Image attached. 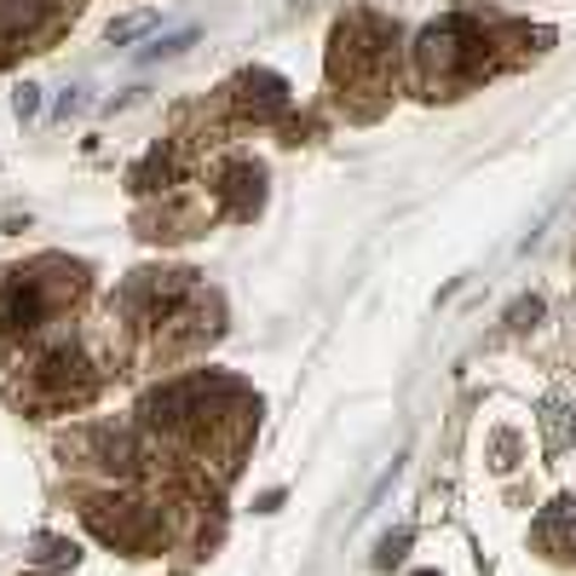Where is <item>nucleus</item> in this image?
Wrapping results in <instances>:
<instances>
[{"label":"nucleus","instance_id":"nucleus-1","mask_svg":"<svg viewBox=\"0 0 576 576\" xmlns=\"http://www.w3.org/2000/svg\"><path fill=\"white\" fill-rule=\"evenodd\" d=\"M398 69V24H386L375 12H351L334 24L329 41V81L346 92H386Z\"/></svg>","mask_w":576,"mask_h":576},{"label":"nucleus","instance_id":"nucleus-2","mask_svg":"<svg viewBox=\"0 0 576 576\" xmlns=\"http://www.w3.org/2000/svg\"><path fill=\"white\" fill-rule=\"evenodd\" d=\"M415 69L433 92H456L490 69V35L473 17H438L415 41Z\"/></svg>","mask_w":576,"mask_h":576},{"label":"nucleus","instance_id":"nucleus-3","mask_svg":"<svg viewBox=\"0 0 576 576\" xmlns=\"http://www.w3.org/2000/svg\"><path fill=\"white\" fill-rule=\"evenodd\" d=\"M92 386H99V369H92V358L81 346H52L41 351V358L29 363L24 375V398L41 404V410H76V404L92 398Z\"/></svg>","mask_w":576,"mask_h":576},{"label":"nucleus","instance_id":"nucleus-4","mask_svg":"<svg viewBox=\"0 0 576 576\" xmlns=\"http://www.w3.org/2000/svg\"><path fill=\"white\" fill-rule=\"evenodd\" d=\"M69 294H76V271L69 277H47V266L35 271H12L7 283H0V334H35L41 323H52V311H59Z\"/></svg>","mask_w":576,"mask_h":576},{"label":"nucleus","instance_id":"nucleus-5","mask_svg":"<svg viewBox=\"0 0 576 576\" xmlns=\"http://www.w3.org/2000/svg\"><path fill=\"white\" fill-rule=\"evenodd\" d=\"M226 99L243 121H277L289 110V81L271 76V69H248V76H236L226 87Z\"/></svg>","mask_w":576,"mask_h":576},{"label":"nucleus","instance_id":"nucleus-6","mask_svg":"<svg viewBox=\"0 0 576 576\" xmlns=\"http://www.w3.org/2000/svg\"><path fill=\"white\" fill-rule=\"evenodd\" d=\"M52 17H59L52 0H0V52L29 47L35 35L52 29Z\"/></svg>","mask_w":576,"mask_h":576},{"label":"nucleus","instance_id":"nucleus-7","mask_svg":"<svg viewBox=\"0 0 576 576\" xmlns=\"http://www.w3.org/2000/svg\"><path fill=\"white\" fill-rule=\"evenodd\" d=\"M214 196H219V208H226V214L248 219V214H259V196H266V174H259L254 162H231L226 174L214 179Z\"/></svg>","mask_w":576,"mask_h":576},{"label":"nucleus","instance_id":"nucleus-8","mask_svg":"<svg viewBox=\"0 0 576 576\" xmlns=\"http://www.w3.org/2000/svg\"><path fill=\"white\" fill-rule=\"evenodd\" d=\"M156 17L151 12H133V17H121V24H110V47H127V41H139L144 29H151Z\"/></svg>","mask_w":576,"mask_h":576},{"label":"nucleus","instance_id":"nucleus-9","mask_svg":"<svg viewBox=\"0 0 576 576\" xmlns=\"http://www.w3.org/2000/svg\"><path fill=\"white\" fill-rule=\"evenodd\" d=\"M12 110H17V121H29L35 110H41V99H35V87H17V99H12Z\"/></svg>","mask_w":576,"mask_h":576},{"label":"nucleus","instance_id":"nucleus-10","mask_svg":"<svg viewBox=\"0 0 576 576\" xmlns=\"http://www.w3.org/2000/svg\"><path fill=\"white\" fill-rule=\"evenodd\" d=\"M421 576H433V571H421Z\"/></svg>","mask_w":576,"mask_h":576}]
</instances>
